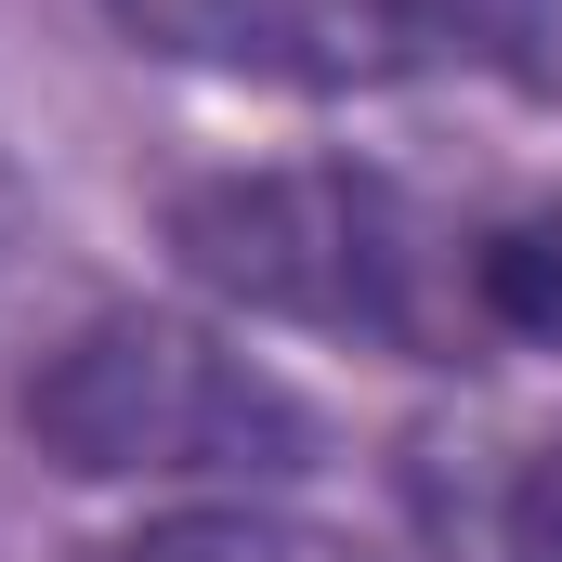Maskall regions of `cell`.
<instances>
[{
  "label": "cell",
  "mask_w": 562,
  "mask_h": 562,
  "mask_svg": "<svg viewBox=\"0 0 562 562\" xmlns=\"http://www.w3.org/2000/svg\"><path fill=\"white\" fill-rule=\"evenodd\" d=\"M26 431L79 484H288V471H314V406L276 367H249L223 327L144 314V301L40 353Z\"/></svg>",
  "instance_id": "6da1fadb"
},
{
  "label": "cell",
  "mask_w": 562,
  "mask_h": 562,
  "mask_svg": "<svg viewBox=\"0 0 562 562\" xmlns=\"http://www.w3.org/2000/svg\"><path fill=\"white\" fill-rule=\"evenodd\" d=\"M183 276L288 314V327H340V340H419L431 236L419 210L367 170H223L170 210Z\"/></svg>",
  "instance_id": "7a4b0ae2"
},
{
  "label": "cell",
  "mask_w": 562,
  "mask_h": 562,
  "mask_svg": "<svg viewBox=\"0 0 562 562\" xmlns=\"http://www.w3.org/2000/svg\"><path fill=\"white\" fill-rule=\"evenodd\" d=\"M92 562H367V550H340V537H314V524H276V510H249V497H196V510H157L132 537H105Z\"/></svg>",
  "instance_id": "277c9868"
},
{
  "label": "cell",
  "mask_w": 562,
  "mask_h": 562,
  "mask_svg": "<svg viewBox=\"0 0 562 562\" xmlns=\"http://www.w3.org/2000/svg\"><path fill=\"white\" fill-rule=\"evenodd\" d=\"M471 550H484V562H562V445H550V458H524V471L484 497Z\"/></svg>",
  "instance_id": "8992f818"
},
{
  "label": "cell",
  "mask_w": 562,
  "mask_h": 562,
  "mask_svg": "<svg viewBox=\"0 0 562 562\" xmlns=\"http://www.w3.org/2000/svg\"><path fill=\"white\" fill-rule=\"evenodd\" d=\"M471 314L562 353V210H524V223L471 236Z\"/></svg>",
  "instance_id": "5b68a950"
},
{
  "label": "cell",
  "mask_w": 562,
  "mask_h": 562,
  "mask_svg": "<svg viewBox=\"0 0 562 562\" xmlns=\"http://www.w3.org/2000/svg\"><path fill=\"white\" fill-rule=\"evenodd\" d=\"M144 53L276 92H380V79H550L562 92V0H105Z\"/></svg>",
  "instance_id": "3957f363"
},
{
  "label": "cell",
  "mask_w": 562,
  "mask_h": 562,
  "mask_svg": "<svg viewBox=\"0 0 562 562\" xmlns=\"http://www.w3.org/2000/svg\"><path fill=\"white\" fill-rule=\"evenodd\" d=\"M0 249H13V183H0Z\"/></svg>",
  "instance_id": "52a82bcc"
}]
</instances>
